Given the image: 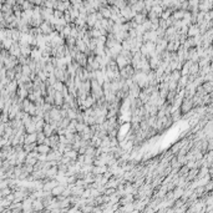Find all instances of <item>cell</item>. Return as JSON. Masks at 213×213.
<instances>
[{"instance_id":"277c9868","label":"cell","mask_w":213,"mask_h":213,"mask_svg":"<svg viewBox=\"0 0 213 213\" xmlns=\"http://www.w3.org/2000/svg\"><path fill=\"white\" fill-rule=\"evenodd\" d=\"M51 147L50 146H48V145H38V147H36V150L35 151H38L40 155H49L50 152H51Z\"/></svg>"},{"instance_id":"52a82bcc","label":"cell","mask_w":213,"mask_h":213,"mask_svg":"<svg viewBox=\"0 0 213 213\" xmlns=\"http://www.w3.org/2000/svg\"><path fill=\"white\" fill-rule=\"evenodd\" d=\"M99 11L101 13V15L103 16V19H111L112 13H111V10H110V6H107V8H101Z\"/></svg>"},{"instance_id":"8992f818","label":"cell","mask_w":213,"mask_h":213,"mask_svg":"<svg viewBox=\"0 0 213 213\" xmlns=\"http://www.w3.org/2000/svg\"><path fill=\"white\" fill-rule=\"evenodd\" d=\"M76 40H78V39H75V38H72V36L66 38V39H65V46H67L69 49H74V48L76 46Z\"/></svg>"},{"instance_id":"7a4b0ae2","label":"cell","mask_w":213,"mask_h":213,"mask_svg":"<svg viewBox=\"0 0 213 213\" xmlns=\"http://www.w3.org/2000/svg\"><path fill=\"white\" fill-rule=\"evenodd\" d=\"M75 61L78 63L81 67H86L87 63H88V56L86 54H84V52H79L78 56H76V59H75Z\"/></svg>"},{"instance_id":"ba28073f","label":"cell","mask_w":213,"mask_h":213,"mask_svg":"<svg viewBox=\"0 0 213 213\" xmlns=\"http://www.w3.org/2000/svg\"><path fill=\"white\" fill-rule=\"evenodd\" d=\"M64 156H65V157H69L70 160H75V161H78V157H79V152H78V151H75V150H72V151L65 152V153H64Z\"/></svg>"},{"instance_id":"6da1fadb","label":"cell","mask_w":213,"mask_h":213,"mask_svg":"<svg viewBox=\"0 0 213 213\" xmlns=\"http://www.w3.org/2000/svg\"><path fill=\"white\" fill-rule=\"evenodd\" d=\"M192 106H193V101H192V99H187V97H185L183 99V101H182V103H181V112L182 114H186V112H188L191 109H192Z\"/></svg>"},{"instance_id":"8fae6325","label":"cell","mask_w":213,"mask_h":213,"mask_svg":"<svg viewBox=\"0 0 213 213\" xmlns=\"http://www.w3.org/2000/svg\"><path fill=\"white\" fill-rule=\"evenodd\" d=\"M31 74H33V70L30 69V66L29 65H25V66H23V75L24 76H31Z\"/></svg>"},{"instance_id":"7c38bea8","label":"cell","mask_w":213,"mask_h":213,"mask_svg":"<svg viewBox=\"0 0 213 213\" xmlns=\"http://www.w3.org/2000/svg\"><path fill=\"white\" fill-rule=\"evenodd\" d=\"M94 173H106V166H99L94 167Z\"/></svg>"},{"instance_id":"4fadbf2b","label":"cell","mask_w":213,"mask_h":213,"mask_svg":"<svg viewBox=\"0 0 213 213\" xmlns=\"http://www.w3.org/2000/svg\"><path fill=\"white\" fill-rule=\"evenodd\" d=\"M56 191H54V193H59V192H63V187H57V188H55Z\"/></svg>"},{"instance_id":"5b68a950","label":"cell","mask_w":213,"mask_h":213,"mask_svg":"<svg viewBox=\"0 0 213 213\" xmlns=\"http://www.w3.org/2000/svg\"><path fill=\"white\" fill-rule=\"evenodd\" d=\"M31 143H38V132L36 133H26L25 137V145H31Z\"/></svg>"},{"instance_id":"30bf717a","label":"cell","mask_w":213,"mask_h":213,"mask_svg":"<svg viewBox=\"0 0 213 213\" xmlns=\"http://www.w3.org/2000/svg\"><path fill=\"white\" fill-rule=\"evenodd\" d=\"M45 140H46V136L44 132H38V145H44Z\"/></svg>"},{"instance_id":"9c48e42d","label":"cell","mask_w":213,"mask_h":213,"mask_svg":"<svg viewBox=\"0 0 213 213\" xmlns=\"http://www.w3.org/2000/svg\"><path fill=\"white\" fill-rule=\"evenodd\" d=\"M54 87H55V90L57 91V92H63L64 88H65V84L61 82V81H57V82L54 85Z\"/></svg>"},{"instance_id":"3957f363","label":"cell","mask_w":213,"mask_h":213,"mask_svg":"<svg viewBox=\"0 0 213 213\" xmlns=\"http://www.w3.org/2000/svg\"><path fill=\"white\" fill-rule=\"evenodd\" d=\"M65 103V97L61 92H56L55 95V107L57 109H63V106Z\"/></svg>"}]
</instances>
